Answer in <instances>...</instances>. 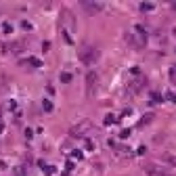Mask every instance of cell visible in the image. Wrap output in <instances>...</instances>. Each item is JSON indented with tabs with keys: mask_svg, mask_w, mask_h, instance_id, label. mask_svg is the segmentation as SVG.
I'll list each match as a JSON object with an SVG mask.
<instances>
[{
	"mask_svg": "<svg viewBox=\"0 0 176 176\" xmlns=\"http://www.w3.org/2000/svg\"><path fill=\"white\" fill-rule=\"evenodd\" d=\"M80 59H82L86 65H94L96 59H99V50H96L94 46H90V44H84L82 50H80Z\"/></svg>",
	"mask_w": 176,
	"mask_h": 176,
	"instance_id": "1",
	"label": "cell"
},
{
	"mask_svg": "<svg viewBox=\"0 0 176 176\" xmlns=\"http://www.w3.org/2000/svg\"><path fill=\"white\" fill-rule=\"evenodd\" d=\"M96 80H99V78H96V74H94V71H90V74H88V78H86L88 92H90V94L94 92V86H96Z\"/></svg>",
	"mask_w": 176,
	"mask_h": 176,
	"instance_id": "2",
	"label": "cell"
},
{
	"mask_svg": "<svg viewBox=\"0 0 176 176\" xmlns=\"http://www.w3.org/2000/svg\"><path fill=\"white\" fill-rule=\"evenodd\" d=\"M164 159H168L170 164H174V166H176V157H174V155H164Z\"/></svg>",
	"mask_w": 176,
	"mask_h": 176,
	"instance_id": "3",
	"label": "cell"
},
{
	"mask_svg": "<svg viewBox=\"0 0 176 176\" xmlns=\"http://www.w3.org/2000/svg\"><path fill=\"white\" fill-rule=\"evenodd\" d=\"M140 8H143V11H151L153 4H147V2H145V4H140Z\"/></svg>",
	"mask_w": 176,
	"mask_h": 176,
	"instance_id": "4",
	"label": "cell"
},
{
	"mask_svg": "<svg viewBox=\"0 0 176 176\" xmlns=\"http://www.w3.org/2000/svg\"><path fill=\"white\" fill-rule=\"evenodd\" d=\"M61 80H63V82H69V80H71V76H69V74H63V76H61Z\"/></svg>",
	"mask_w": 176,
	"mask_h": 176,
	"instance_id": "5",
	"label": "cell"
},
{
	"mask_svg": "<svg viewBox=\"0 0 176 176\" xmlns=\"http://www.w3.org/2000/svg\"><path fill=\"white\" fill-rule=\"evenodd\" d=\"M166 96H168V99H170V101H174L176 96H174V92H170V90H168V92H166Z\"/></svg>",
	"mask_w": 176,
	"mask_h": 176,
	"instance_id": "6",
	"label": "cell"
}]
</instances>
